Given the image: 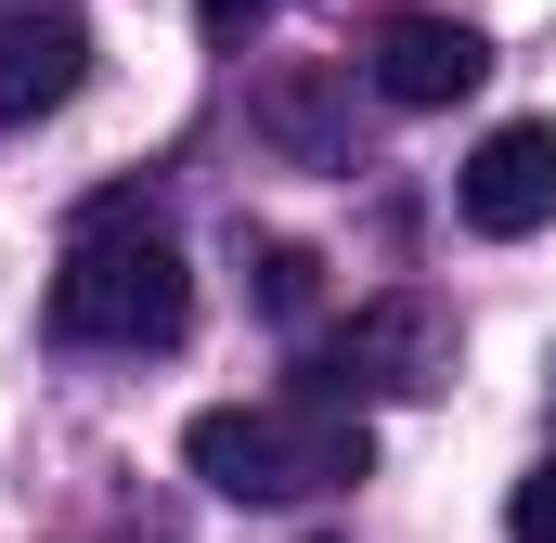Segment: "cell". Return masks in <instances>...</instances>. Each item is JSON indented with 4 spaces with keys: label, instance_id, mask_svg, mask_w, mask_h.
I'll return each mask as SVG.
<instances>
[{
    "label": "cell",
    "instance_id": "cell-5",
    "mask_svg": "<svg viewBox=\"0 0 556 543\" xmlns=\"http://www.w3.org/2000/svg\"><path fill=\"white\" fill-rule=\"evenodd\" d=\"M479 78H492V39H479L466 13H389V26H376V91H389L402 117L466 104Z\"/></svg>",
    "mask_w": 556,
    "mask_h": 543
},
{
    "label": "cell",
    "instance_id": "cell-3",
    "mask_svg": "<svg viewBox=\"0 0 556 543\" xmlns=\"http://www.w3.org/2000/svg\"><path fill=\"white\" fill-rule=\"evenodd\" d=\"M311 376H324V402H350V389L415 402V389H440V376H453V311H440V298H415V285H402V298H363V311L324 337V363H311Z\"/></svg>",
    "mask_w": 556,
    "mask_h": 543
},
{
    "label": "cell",
    "instance_id": "cell-7",
    "mask_svg": "<svg viewBox=\"0 0 556 543\" xmlns=\"http://www.w3.org/2000/svg\"><path fill=\"white\" fill-rule=\"evenodd\" d=\"M311 247H260V311H285V324H298V311H311Z\"/></svg>",
    "mask_w": 556,
    "mask_h": 543
},
{
    "label": "cell",
    "instance_id": "cell-1",
    "mask_svg": "<svg viewBox=\"0 0 556 543\" xmlns=\"http://www.w3.org/2000/svg\"><path fill=\"white\" fill-rule=\"evenodd\" d=\"M181 466L220 492V505H311V492H337V479H363L376 466V440H363V414L350 402H220L181 427Z\"/></svg>",
    "mask_w": 556,
    "mask_h": 543
},
{
    "label": "cell",
    "instance_id": "cell-8",
    "mask_svg": "<svg viewBox=\"0 0 556 543\" xmlns=\"http://www.w3.org/2000/svg\"><path fill=\"white\" fill-rule=\"evenodd\" d=\"M505 531H518V543H556V453L531 466V479H518V505H505Z\"/></svg>",
    "mask_w": 556,
    "mask_h": 543
},
{
    "label": "cell",
    "instance_id": "cell-9",
    "mask_svg": "<svg viewBox=\"0 0 556 543\" xmlns=\"http://www.w3.org/2000/svg\"><path fill=\"white\" fill-rule=\"evenodd\" d=\"M285 0H194V26H207V39H247V26H273Z\"/></svg>",
    "mask_w": 556,
    "mask_h": 543
},
{
    "label": "cell",
    "instance_id": "cell-4",
    "mask_svg": "<svg viewBox=\"0 0 556 543\" xmlns=\"http://www.w3.org/2000/svg\"><path fill=\"white\" fill-rule=\"evenodd\" d=\"M453 207H466V233H492V247L544 233L556 220V117H505V130L453 168Z\"/></svg>",
    "mask_w": 556,
    "mask_h": 543
},
{
    "label": "cell",
    "instance_id": "cell-2",
    "mask_svg": "<svg viewBox=\"0 0 556 543\" xmlns=\"http://www.w3.org/2000/svg\"><path fill=\"white\" fill-rule=\"evenodd\" d=\"M52 324H65L78 350H168V337L194 324V272H181V247L142 220V194H104V207L78 220V247L52 272Z\"/></svg>",
    "mask_w": 556,
    "mask_h": 543
},
{
    "label": "cell",
    "instance_id": "cell-6",
    "mask_svg": "<svg viewBox=\"0 0 556 543\" xmlns=\"http://www.w3.org/2000/svg\"><path fill=\"white\" fill-rule=\"evenodd\" d=\"M78 78H91V26H78V13H13V26H0V130L65 117Z\"/></svg>",
    "mask_w": 556,
    "mask_h": 543
}]
</instances>
